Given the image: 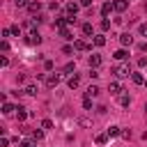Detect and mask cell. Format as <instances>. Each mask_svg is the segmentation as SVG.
I'll use <instances>...</instances> for the list:
<instances>
[{
  "label": "cell",
  "instance_id": "cell-1",
  "mask_svg": "<svg viewBox=\"0 0 147 147\" xmlns=\"http://www.w3.org/2000/svg\"><path fill=\"white\" fill-rule=\"evenodd\" d=\"M131 74H133V71L129 69V64H115V67H113V76H115V78H129Z\"/></svg>",
  "mask_w": 147,
  "mask_h": 147
},
{
  "label": "cell",
  "instance_id": "cell-2",
  "mask_svg": "<svg viewBox=\"0 0 147 147\" xmlns=\"http://www.w3.org/2000/svg\"><path fill=\"white\" fill-rule=\"evenodd\" d=\"M60 80H62L60 74H48V76H46V85H48V87H57Z\"/></svg>",
  "mask_w": 147,
  "mask_h": 147
},
{
  "label": "cell",
  "instance_id": "cell-3",
  "mask_svg": "<svg viewBox=\"0 0 147 147\" xmlns=\"http://www.w3.org/2000/svg\"><path fill=\"white\" fill-rule=\"evenodd\" d=\"M87 64H90L92 69H99V67H101V55H96V53H92V55L87 57Z\"/></svg>",
  "mask_w": 147,
  "mask_h": 147
},
{
  "label": "cell",
  "instance_id": "cell-4",
  "mask_svg": "<svg viewBox=\"0 0 147 147\" xmlns=\"http://www.w3.org/2000/svg\"><path fill=\"white\" fill-rule=\"evenodd\" d=\"M119 44H122V46H131V44H133L131 32H122V34H119Z\"/></svg>",
  "mask_w": 147,
  "mask_h": 147
},
{
  "label": "cell",
  "instance_id": "cell-5",
  "mask_svg": "<svg viewBox=\"0 0 147 147\" xmlns=\"http://www.w3.org/2000/svg\"><path fill=\"white\" fill-rule=\"evenodd\" d=\"M74 48H76V51H90V44H87L85 39H76V41H74Z\"/></svg>",
  "mask_w": 147,
  "mask_h": 147
},
{
  "label": "cell",
  "instance_id": "cell-6",
  "mask_svg": "<svg viewBox=\"0 0 147 147\" xmlns=\"http://www.w3.org/2000/svg\"><path fill=\"white\" fill-rule=\"evenodd\" d=\"M67 85H69L71 90H76V87L80 85V76H78V74H74V76H69V80H67Z\"/></svg>",
  "mask_w": 147,
  "mask_h": 147
},
{
  "label": "cell",
  "instance_id": "cell-7",
  "mask_svg": "<svg viewBox=\"0 0 147 147\" xmlns=\"http://www.w3.org/2000/svg\"><path fill=\"white\" fill-rule=\"evenodd\" d=\"M108 92H110V94H119V92H124V90H122V85H119L117 80H110V85H108Z\"/></svg>",
  "mask_w": 147,
  "mask_h": 147
},
{
  "label": "cell",
  "instance_id": "cell-8",
  "mask_svg": "<svg viewBox=\"0 0 147 147\" xmlns=\"http://www.w3.org/2000/svg\"><path fill=\"white\" fill-rule=\"evenodd\" d=\"M110 11H115V7H113V2H103V7H101V16L106 18V16H110Z\"/></svg>",
  "mask_w": 147,
  "mask_h": 147
},
{
  "label": "cell",
  "instance_id": "cell-9",
  "mask_svg": "<svg viewBox=\"0 0 147 147\" xmlns=\"http://www.w3.org/2000/svg\"><path fill=\"white\" fill-rule=\"evenodd\" d=\"M113 7H115V11H126L129 2H126V0H115V2H113Z\"/></svg>",
  "mask_w": 147,
  "mask_h": 147
},
{
  "label": "cell",
  "instance_id": "cell-10",
  "mask_svg": "<svg viewBox=\"0 0 147 147\" xmlns=\"http://www.w3.org/2000/svg\"><path fill=\"white\" fill-rule=\"evenodd\" d=\"M78 7H80V5L69 2V5H67V16H76V14H78Z\"/></svg>",
  "mask_w": 147,
  "mask_h": 147
},
{
  "label": "cell",
  "instance_id": "cell-11",
  "mask_svg": "<svg viewBox=\"0 0 147 147\" xmlns=\"http://www.w3.org/2000/svg\"><path fill=\"white\" fill-rule=\"evenodd\" d=\"M113 57H115V60H119V62H124V60L129 57V53H126L124 48H119V51H115V53H113Z\"/></svg>",
  "mask_w": 147,
  "mask_h": 147
},
{
  "label": "cell",
  "instance_id": "cell-12",
  "mask_svg": "<svg viewBox=\"0 0 147 147\" xmlns=\"http://www.w3.org/2000/svg\"><path fill=\"white\" fill-rule=\"evenodd\" d=\"M99 92H101V90H99V85H90V87H87V92H85V96H90V99H92V96H99Z\"/></svg>",
  "mask_w": 147,
  "mask_h": 147
},
{
  "label": "cell",
  "instance_id": "cell-13",
  "mask_svg": "<svg viewBox=\"0 0 147 147\" xmlns=\"http://www.w3.org/2000/svg\"><path fill=\"white\" fill-rule=\"evenodd\" d=\"M28 44H32V46L37 44V46H39V44H41V37H39V32H32V34L28 37Z\"/></svg>",
  "mask_w": 147,
  "mask_h": 147
},
{
  "label": "cell",
  "instance_id": "cell-14",
  "mask_svg": "<svg viewBox=\"0 0 147 147\" xmlns=\"http://www.w3.org/2000/svg\"><path fill=\"white\" fill-rule=\"evenodd\" d=\"M14 110H16V106H11L9 101H2V113H5V115H11Z\"/></svg>",
  "mask_w": 147,
  "mask_h": 147
},
{
  "label": "cell",
  "instance_id": "cell-15",
  "mask_svg": "<svg viewBox=\"0 0 147 147\" xmlns=\"http://www.w3.org/2000/svg\"><path fill=\"white\" fill-rule=\"evenodd\" d=\"M131 80H133L136 85H142V83H145V78H142V74H138V71H133V74H131Z\"/></svg>",
  "mask_w": 147,
  "mask_h": 147
},
{
  "label": "cell",
  "instance_id": "cell-16",
  "mask_svg": "<svg viewBox=\"0 0 147 147\" xmlns=\"http://www.w3.org/2000/svg\"><path fill=\"white\" fill-rule=\"evenodd\" d=\"M106 133H108V138H115V136H119V133H122V129H119V126H108V131H106Z\"/></svg>",
  "mask_w": 147,
  "mask_h": 147
},
{
  "label": "cell",
  "instance_id": "cell-17",
  "mask_svg": "<svg viewBox=\"0 0 147 147\" xmlns=\"http://www.w3.org/2000/svg\"><path fill=\"white\" fill-rule=\"evenodd\" d=\"M16 110H18V113H16V115H18V122H23V119L28 117V110H25L23 106H16Z\"/></svg>",
  "mask_w": 147,
  "mask_h": 147
},
{
  "label": "cell",
  "instance_id": "cell-18",
  "mask_svg": "<svg viewBox=\"0 0 147 147\" xmlns=\"http://www.w3.org/2000/svg\"><path fill=\"white\" fill-rule=\"evenodd\" d=\"M92 32H94V28H92V23H83V34H85V37H90Z\"/></svg>",
  "mask_w": 147,
  "mask_h": 147
},
{
  "label": "cell",
  "instance_id": "cell-19",
  "mask_svg": "<svg viewBox=\"0 0 147 147\" xmlns=\"http://www.w3.org/2000/svg\"><path fill=\"white\" fill-rule=\"evenodd\" d=\"M23 92H25V94H30V96H34L39 90H37V85H25V90H23Z\"/></svg>",
  "mask_w": 147,
  "mask_h": 147
},
{
  "label": "cell",
  "instance_id": "cell-20",
  "mask_svg": "<svg viewBox=\"0 0 147 147\" xmlns=\"http://www.w3.org/2000/svg\"><path fill=\"white\" fill-rule=\"evenodd\" d=\"M94 140H96V145H106V142H108V133H99Z\"/></svg>",
  "mask_w": 147,
  "mask_h": 147
},
{
  "label": "cell",
  "instance_id": "cell-21",
  "mask_svg": "<svg viewBox=\"0 0 147 147\" xmlns=\"http://www.w3.org/2000/svg\"><path fill=\"white\" fill-rule=\"evenodd\" d=\"M28 9H30L32 14H37V11L41 9V2H30V5H28Z\"/></svg>",
  "mask_w": 147,
  "mask_h": 147
},
{
  "label": "cell",
  "instance_id": "cell-22",
  "mask_svg": "<svg viewBox=\"0 0 147 147\" xmlns=\"http://www.w3.org/2000/svg\"><path fill=\"white\" fill-rule=\"evenodd\" d=\"M60 37H62V39H74L71 30H67V28H62V30H60Z\"/></svg>",
  "mask_w": 147,
  "mask_h": 147
},
{
  "label": "cell",
  "instance_id": "cell-23",
  "mask_svg": "<svg viewBox=\"0 0 147 147\" xmlns=\"http://www.w3.org/2000/svg\"><path fill=\"white\" fill-rule=\"evenodd\" d=\"M129 103H131V99H129L126 94H119V106H124V108H129Z\"/></svg>",
  "mask_w": 147,
  "mask_h": 147
},
{
  "label": "cell",
  "instance_id": "cell-24",
  "mask_svg": "<svg viewBox=\"0 0 147 147\" xmlns=\"http://www.w3.org/2000/svg\"><path fill=\"white\" fill-rule=\"evenodd\" d=\"M103 44H106V37L103 34H96L94 37V46H103Z\"/></svg>",
  "mask_w": 147,
  "mask_h": 147
},
{
  "label": "cell",
  "instance_id": "cell-25",
  "mask_svg": "<svg viewBox=\"0 0 147 147\" xmlns=\"http://www.w3.org/2000/svg\"><path fill=\"white\" fill-rule=\"evenodd\" d=\"M41 138H44V131L41 129H34L32 131V140H41Z\"/></svg>",
  "mask_w": 147,
  "mask_h": 147
},
{
  "label": "cell",
  "instance_id": "cell-26",
  "mask_svg": "<svg viewBox=\"0 0 147 147\" xmlns=\"http://www.w3.org/2000/svg\"><path fill=\"white\" fill-rule=\"evenodd\" d=\"M83 108H85V110H92V99H90V96L83 99Z\"/></svg>",
  "mask_w": 147,
  "mask_h": 147
},
{
  "label": "cell",
  "instance_id": "cell-27",
  "mask_svg": "<svg viewBox=\"0 0 147 147\" xmlns=\"http://www.w3.org/2000/svg\"><path fill=\"white\" fill-rule=\"evenodd\" d=\"M0 51H2V53H7V51H9V41H7V39H2V41H0Z\"/></svg>",
  "mask_w": 147,
  "mask_h": 147
},
{
  "label": "cell",
  "instance_id": "cell-28",
  "mask_svg": "<svg viewBox=\"0 0 147 147\" xmlns=\"http://www.w3.org/2000/svg\"><path fill=\"white\" fill-rule=\"evenodd\" d=\"M74 69H76V67H74V62H67V64H64V69H62V71H64V74H71V71H74Z\"/></svg>",
  "mask_w": 147,
  "mask_h": 147
},
{
  "label": "cell",
  "instance_id": "cell-29",
  "mask_svg": "<svg viewBox=\"0 0 147 147\" xmlns=\"http://www.w3.org/2000/svg\"><path fill=\"white\" fill-rule=\"evenodd\" d=\"M34 142H37V140H21L18 147H34Z\"/></svg>",
  "mask_w": 147,
  "mask_h": 147
},
{
  "label": "cell",
  "instance_id": "cell-30",
  "mask_svg": "<svg viewBox=\"0 0 147 147\" xmlns=\"http://www.w3.org/2000/svg\"><path fill=\"white\" fill-rule=\"evenodd\" d=\"M74 51H76V48H74V46H62V53H64V55H71V53H74Z\"/></svg>",
  "mask_w": 147,
  "mask_h": 147
},
{
  "label": "cell",
  "instance_id": "cell-31",
  "mask_svg": "<svg viewBox=\"0 0 147 147\" xmlns=\"http://www.w3.org/2000/svg\"><path fill=\"white\" fill-rule=\"evenodd\" d=\"M119 136H122L124 140H129V138H131V129H122V133H119Z\"/></svg>",
  "mask_w": 147,
  "mask_h": 147
},
{
  "label": "cell",
  "instance_id": "cell-32",
  "mask_svg": "<svg viewBox=\"0 0 147 147\" xmlns=\"http://www.w3.org/2000/svg\"><path fill=\"white\" fill-rule=\"evenodd\" d=\"M14 5H16V7H21V9H23V7H28V5H30V2H28V0H14Z\"/></svg>",
  "mask_w": 147,
  "mask_h": 147
},
{
  "label": "cell",
  "instance_id": "cell-33",
  "mask_svg": "<svg viewBox=\"0 0 147 147\" xmlns=\"http://www.w3.org/2000/svg\"><path fill=\"white\" fill-rule=\"evenodd\" d=\"M101 30H110V21H108V18L101 21Z\"/></svg>",
  "mask_w": 147,
  "mask_h": 147
},
{
  "label": "cell",
  "instance_id": "cell-34",
  "mask_svg": "<svg viewBox=\"0 0 147 147\" xmlns=\"http://www.w3.org/2000/svg\"><path fill=\"white\" fill-rule=\"evenodd\" d=\"M41 129H53V122H51V119H44V122H41Z\"/></svg>",
  "mask_w": 147,
  "mask_h": 147
},
{
  "label": "cell",
  "instance_id": "cell-35",
  "mask_svg": "<svg viewBox=\"0 0 147 147\" xmlns=\"http://www.w3.org/2000/svg\"><path fill=\"white\" fill-rule=\"evenodd\" d=\"M138 32H140V34H142V37H147V23H142V25H140V28H138Z\"/></svg>",
  "mask_w": 147,
  "mask_h": 147
},
{
  "label": "cell",
  "instance_id": "cell-36",
  "mask_svg": "<svg viewBox=\"0 0 147 147\" xmlns=\"http://www.w3.org/2000/svg\"><path fill=\"white\" fill-rule=\"evenodd\" d=\"M9 30H11V34H16V37H18V34H21V28H18V25H11V28H9Z\"/></svg>",
  "mask_w": 147,
  "mask_h": 147
},
{
  "label": "cell",
  "instance_id": "cell-37",
  "mask_svg": "<svg viewBox=\"0 0 147 147\" xmlns=\"http://www.w3.org/2000/svg\"><path fill=\"white\" fill-rule=\"evenodd\" d=\"M90 78H99V69H92L90 67Z\"/></svg>",
  "mask_w": 147,
  "mask_h": 147
},
{
  "label": "cell",
  "instance_id": "cell-38",
  "mask_svg": "<svg viewBox=\"0 0 147 147\" xmlns=\"http://www.w3.org/2000/svg\"><path fill=\"white\" fill-rule=\"evenodd\" d=\"M7 145H9V138L2 136V138H0V147H7Z\"/></svg>",
  "mask_w": 147,
  "mask_h": 147
},
{
  "label": "cell",
  "instance_id": "cell-39",
  "mask_svg": "<svg viewBox=\"0 0 147 147\" xmlns=\"http://www.w3.org/2000/svg\"><path fill=\"white\" fill-rule=\"evenodd\" d=\"M138 51H140V53H147V41H142V44H138Z\"/></svg>",
  "mask_w": 147,
  "mask_h": 147
},
{
  "label": "cell",
  "instance_id": "cell-40",
  "mask_svg": "<svg viewBox=\"0 0 147 147\" xmlns=\"http://www.w3.org/2000/svg\"><path fill=\"white\" fill-rule=\"evenodd\" d=\"M138 67H147V57H140L138 60Z\"/></svg>",
  "mask_w": 147,
  "mask_h": 147
},
{
  "label": "cell",
  "instance_id": "cell-41",
  "mask_svg": "<svg viewBox=\"0 0 147 147\" xmlns=\"http://www.w3.org/2000/svg\"><path fill=\"white\" fill-rule=\"evenodd\" d=\"M44 67H46V71H51V69H53V62H51V60H46V62H44Z\"/></svg>",
  "mask_w": 147,
  "mask_h": 147
},
{
  "label": "cell",
  "instance_id": "cell-42",
  "mask_svg": "<svg viewBox=\"0 0 147 147\" xmlns=\"http://www.w3.org/2000/svg\"><path fill=\"white\" fill-rule=\"evenodd\" d=\"M92 5V0H80V7H90Z\"/></svg>",
  "mask_w": 147,
  "mask_h": 147
},
{
  "label": "cell",
  "instance_id": "cell-43",
  "mask_svg": "<svg viewBox=\"0 0 147 147\" xmlns=\"http://www.w3.org/2000/svg\"><path fill=\"white\" fill-rule=\"evenodd\" d=\"M145 113H147V101H145Z\"/></svg>",
  "mask_w": 147,
  "mask_h": 147
},
{
  "label": "cell",
  "instance_id": "cell-44",
  "mask_svg": "<svg viewBox=\"0 0 147 147\" xmlns=\"http://www.w3.org/2000/svg\"><path fill=\"white\" fill-rule=\"evenodd\" d=\"M145 11H147V2H145Z\"/></svg>",
  "mask_w": 147,
  "mask_h": 147
},
{
  "label": "cell",
  "instance_id": "cell-45",
  "mask_svg": "<svg viewBox=\"0 0 147 147\" xmlns=\"http://www.w3.org/2000/svg\"><path fill=\"white\" fill-rule=\"evenodd\" d=\"M145 85H147V80H145Z\"/></svg>",
  "mask_w": 147,
  "mask_h": 147
}]
</instances>
